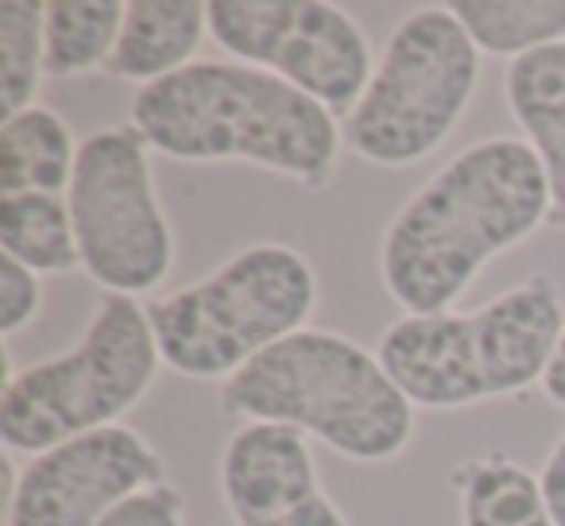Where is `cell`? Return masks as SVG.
Segmentation results:
<instances>
[{"label":"cell","mask_w":565,"mask_h":526,"mask_svg":"<svg viewBox=\"0 0 565 526\" xmlns=\"http://www.w3.org/2000/svg\"><path fill=\"white\" fill-rule=\"evenodd\" d=\"M461 526H557L534 472L503 453L469 457L449 472Z\"/></svg>","instance_id":"9a60e30c"},{"label":"cell","mask_w":565,"mask_h":526,"mask_svg":"<svg viewBox=\"0 0 565 526\" xmlns=\"http://www.w3.org/2000/svg\"><path fill=\"white\" fill-rule=\"evenodd\" d=\"M550 225V182L515 136H488L415 190L380 240V279L411 318L446 314L480 271Z\"/></svg>","instance_id":"6da1fadb"},{"label":"cell","mask_w":565,"mask_h":526,"mask_svg":"<svg viewBox=\"0 0 565 526\" xmlns=\"http://www.w3.org/2000/svg\"><path fill=\"white\" fill-rule=\"evenodd\" d=\"M210 35L256 66L349 117L372 82V47L353 17L330 0H210Z\"/></svg>","instance_id":"9c48e42d"},{"label":"cell","mask_w":565,"mask_h":526,"mask_svg":"<svg viewBox=\"0 0 565 526\" xmlns=\"http://www.w3.org/2000/svg\"><path fill=\"white\" fill-rule=\"evenodd\" d=\"M148 140L128 128L86 136L66 190L82 271L105 294H156L174 268V233L159 202Z\"/></svg>","instance_id":"ba28073f"},{"label":"cell","mask_w":565,"mask_h":526,"mask_svg":"<svg viewBox=\"0 0 565 526\" xmlns=\"http://www.w3.org/2000/svg\"><path fill=\"white\" fill-rule=\"evenodd\" d=\"M43 12L47 0L0 4V117L32 109L43 86Z\"/></svg>","instance_id":"d6986e66"},{"label":"cell","mask_w":565,"mask_h":526,"mask_svg":"<svg viewBox=\"0 0 565 526\" xmlns=\"http://www.w3.org/2000/svg\"><path fill=\"white\" fill-rule=\"evenodd\" d=\"M159 345L148 307L125 294H105L82 341L63 356H47L9 372L0 391L4 453L28 461L82 433L120 426L159 376Z\"/></svg>","instance_id":"8992f818"},{"label":"cell","mask_w":565,"mask_h":526,"mask_svg":"<svg viewBox=\"0 0 565 526\" xmlns=\"http://www.w3.org/2000/svg\"><path fill=\"white\" fill-rule=\"evenodd\" d=\"M102 526H182V492L167 480L120 503Z\"/></svg>","instance_id":"44dd1931"},{"label":"cell","mask_w":565,"mask_h":526,"mask_svg":"<svg viewBox=\"0 0 565 526\" xmlns=\"http://www.w3.org/2000/svg\"><path fill=\"white\" fill-rule=\"evenodd\" d=\"M449 9L480 55L515 63L565 43V0H457Z\"/></svg>","instance_id":"ac0fdd59"},{"label":"cell","mask_w":565,"mask_h":526,"mask_svg":"<svg viewBox=\"0 0 565 526\" xmlns=\"http://www.w3.org/2000/svg\"><path fill=\"white\" fill-rule=\"evenodd\" d=\"M0 248L35 276H66L82 268L71 205L58 194L0 197Z\"/></svg>","instance_id":"e0dca14e"},{"label":"cell","mask_w":565,"mask_h":526,"mask_svg":"<svg viewBox=\"0 0 565 526\" xmlns=\"http://www.w3.org/2000/svg\"><path fill=\"white\" fill-rule=\"evenodd\" d=\"M40 307H43L40 276L28 271L24 264H17L12 256H0V333L12 337L24 325H32L40 318Z\"/></svg>","instance_id":"ffe728a7"},{"label":"cell","mask_w":565,"mask_h":526,"mask_svg":"<svg viewBox=\"0 0 565 526\" xmlns=\"http://www.w3.org/2000/svg\"><path fill=\"white\" fill-rule=\"evenodd\" d=\"M539 484H542V495H546V507H550V515H554V523L565 526V430H562V438L554 441L550 457L542 461Z\"/></svg>","instance_id":"7402d4cb"},{"label":"cell","mask_w":565,"mask_h":526,"mask_svg":"<svg viewBox=\"0 0 565 526\" xmlns=\"http://www.w3.org/2000/svg\"><path fill=\"white\" fill-rule=\"evenodd\" d=\"M132 128L179 163H252L307 190L330 186L345 148L322 101L244 63H190L136 89Z\"/></svg>","instance_id":"7a4b0ae2"},{"label":"cell","mask_w":565,"mask_h":526,"mask_svg":"<svg viewBox=\"0 0 565 526\" xmlns=\"http://www.w3.org/2000/svg\"><path fill=\"white\" fill-rule=\"evenodd\" d=\"M71 125L47 105L0 120V197L12 194H58L66 197L78 163Z\"/></svg>","instance_id":"5bb4252c"},{"label":"cell","mask_w":565,"mask_h":526,"mask_svg":"<svg viewBox=\"0 0 565 526\" xmlns=\"http://www.w3.org/2000/svg\"><path fill=\"white\" fill-rule=\"evenodd\" d=\"M120 0H47L43 12V74L82 78L109 66L125 28Z\"/></svg>","instance_id":"2e32d148"},{"label":"cell","mask_w":565,"mask_h":526,"mask_svg":"<svg viewBox=\"0 0 565 526\" xmlns=\"http://www.w3.org/2000/svg\"><path fill=\"white\" fill-rule=\"evenodd\" d=\"M562 333V294L534 276L469 314H403L384 330L376 356L415 407L465 410L542 384Z\"/></svg>","instance_id":"277c9868"},{"label":"cell","mask_w":565,"mask_h":526,"mask_svg":"<svg viewBox=\"0 0 565 526\" xmlns=\"http://www.w3.org/2000/svg\"><path fill=\"white\" fill-rule=\"evenodd\" d=\"M225 415L318 438L349 461H392L415 438V402L376 353L330 330H299L228 376Z\"/></svg>","instance_id":"3957f363"},{"label":"cell","mask_w":565,"mask_h":526,"mask_svg":"<svg viewBox=\"0 0 565 526\" xmlns=\"http://www.w3.org/2000/svg\"><path fill=\"white\" fill-rule=\"evenodd\" d=\"M318 271L291 244H252L213 276L148 302L163 368L182 379H221L307 330Z\"/></svg>","instance_id":"5b68a950"},{"label":"cell","mask_w":565,"mask_h":526,"mask_svg":"<svg viewBox=\"0 0 565 526\" xmlns=\"http://www.w3.org/2000/svg\"><path fill=\"white\" fill-rule=\"evenodd\" d=\"M503 97L511 120L546 171L550 225L565 228V43L508 63Z\"/></svg>","instance_id":"7c38bea8"},{"label":"cell","mask_w":565,"mask_h":526,"mask_svg":"<svg viewBox=\"0 0 565 526\" xmlns=\"http://www.w3.org/2000/svg\"><path fill=\"white\" fill-rule=\"evenodd\" d=\"M221 500L236 526H349L318 476L307 433L244 422L217 464Z\"/></svg>","instance_id":"8fae6325"},{"label":"cell","mask_w":565,"mask_h":526,"mask_svg":"<svg viewBox=\"0 0 565 526\" xmlns=\"http://www.w3.org/2000/svg\"><path fill=\"white\" fill-rule=\"evenodd\" d=\"M210 32V4L202 0H128L125 28L105 71L120 82L156 86L186 71Z\"/></svg>","instance_id":"4fadbf2b"},{"label":"cell","mask_w":565,"mask_h":526,"mask_svg":"<svg viewBox=\"0 0 565 526\" xmlns=\"http://www.w3.org/2000/svg\"><path fill=\"white\" fill-rule=\"evenodd\" d=\"M542 395H546L554 407L565 410V333H562V341H557V353H554V361H550L546 376H542Z\"/></svg>","instance_id":"603a6c76"},{"label":"cell","mask_w":565,"mask_h":526,"mask_svg":"<svg viewBox=\"0 0 565 526\" xmlns=\"http://www.w3.org/2000/svg\"><path fill=\"white\" fill-rule=\"evenodd\" d=\"M9 526H102L132 495L167 484V464L132 426H105L32 457L17 472L4 453Z\"/></svg>","instance_id":"30bf717a"},{"label":"cell","mask_w":565,"mask_h":526,"mask_svg":"<svg viewBox=\"0 0 565 526\" xmlns=\"http://www.w3.org/2000/svg\"><path fill=\"white\" fill-rule=\"evenodd\" d=\"M480 86V47L449 4L392 28L369 89L345 117V148L372 167H415L454 136Z\"/></svg>","instance_id":"52a82bcc"}]
</instances>
